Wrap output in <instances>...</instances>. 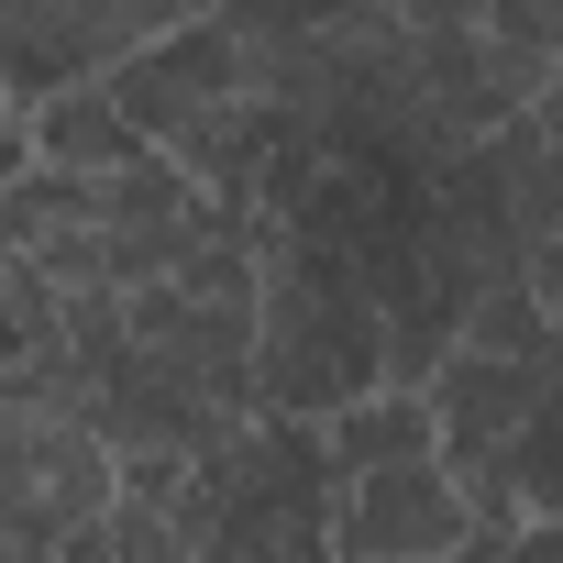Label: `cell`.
<instances>
[{
	"mask_svg": "<svg viewBox=\"0 0 563 563\" xmlns=\"http://www.w3.org/2000/svg\"><path fill=\"white\" fill-rule=\"evenodd\" d=\"M0 398H89L78 332H67V288L0 232Z\"/></svg>",
	"mask_w": 563,
	"mask_h": 563,
	"instance_id": "cell-5",
	"label": "cell"
},
{
	"mask_svg": "<svg viewBox=\"0 0 563 563\" xmlns=\"http://www.w3.org/2000/svg\"><path fill=\"white\" fill-rule=\"evenodd\" d=\"M387 376V310L354 243L265 232V310H254V409H343Z\"/></svg>",
	"mask_w": 563,
	"mask_h": 563,
	"instance_id": "cell-1",
	"label": "cell"
},
{
	"mask_svg": "<svg viewBox=\"0 0 563 563\" xmlns=\"http://www.w3.org/2000/svg\"><path fill=\"white\" fill-rule=\"evenodd\" d=\"M552 376H563V354H530V343H453L420 387H431V409H442V453L453 464H486V453H508L519 431H530V409L552 398Z\"/></svg>",
	"mask_w": 563,
	"mask_h": 563,
	"instance_id": "cell-4",
	"label": "cell"
},
{
	"mask_svg": "<svg viewBox=\"0 0 563 563\" xmlns=\"http://www.w3.org/2000/svg\"><path fill=\"white\" fill-rule=\"evenodd\" d=\"M34 155H45V166H133V155H155V144H144V122L122 111L111 78H67V89L34 100Z\"/></svg>",
	"mask_w": 563,
	"mask_h": 563,
	"instance_id": "cell-7",
	"label": "cell"
},
{
	"mask_svg": "<svg viewBox=\"0 0 563 563\" xmlns=\"http://www.w3.org/2000/svg\"><path fill=\"white\" fill-rule=\"evenodd\" d=\"M464 541H475V497H464L453 453L376 464V475H343V497H332V552H354V563H398V552H464Z\"/></svg>",
	"mask_w": 563,
	"mask_h": 563,
	"instance_id": "cell-3",
	"label": "cell"
},
{
	"mask_svg": "<svg viewBox=\"0 0 563 563\" xmlns=\"http://www.w3.org/2000/svg\"><path fill=\"white\" fill-rule=\"evenodd\" d=\"M321 453H332V475L420 464V453H442V409H431L420 376H376V387H354L343 409H321Z\"/></svg>",
	"mask_w": 563,
	"mask_h": 563,
	"instance_id": "cell-6",
	"label": "cell"
},
{
	"mask_svg": "<svg viewBox=\"0 0 563 563\" xmlns=\"http://www.w3.org/2000/svg\"><path fill=\"white\" fill-rule=\"evenodd\" d=\"M23 166H34V100H23L12 78H0V188H12Z\"/></svg>",
	"mask_w": 563,
	"mask_h": 563,
	"instance_id": "cell-9",
	"label": "cell"
},
{
	"mask_svg": "<svg viewBox=\"0 0 563 563\" xmlns=\"http://www.w3.org/2000/svg\"><path fill=\"white\" fill-rule=\"evenodd\" d=\"M122 486V453L67 398H0V552H78Z\"/></svg>",
	"mask_w": 563,
	"mask_h": 563,
	"instance_id": "cell-2",
	"label": "cell"
},
{
	"mask_svg": "<svg viewBox=\"0 0 563 563\" xmlns=\"http://www.w3.org/2000/svg\"><path fill=\"white\" fill-rule=\"evenodd\" d=\"M475 56L508 111H530L563 67V0H475Z\"/></svg>",
	"mask_w": 563,
	"mask_h": 563,
	"instance_id": "cell-8",
	"label": "cell"
}]
</instances>
